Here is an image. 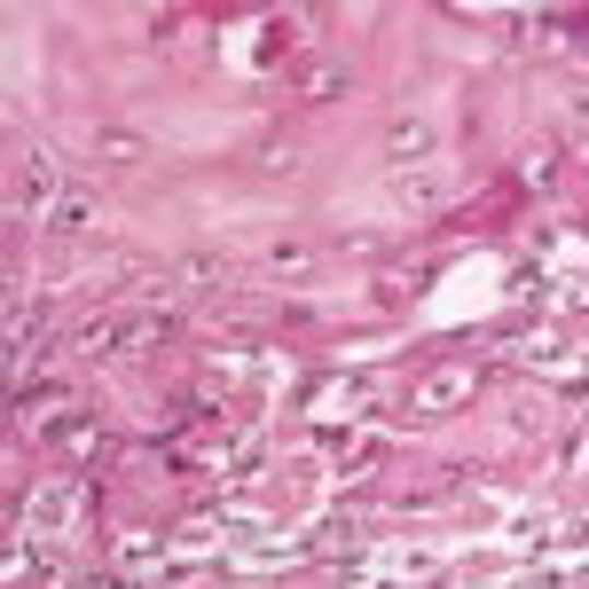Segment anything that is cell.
Returning <instances> with one entry per match:
<instances>
[{"instance_id":"6da1fadb","label":"cell","mask_w":589,"mask_h":589,"mask_svg":"<svg viewBox=\"0 0 589 589\" xmlns=\"http://www.w3.org/2000/svg\"><path fill=\"white\" fill-rule=\"evenodd\" d=\"M48 189H56V157H48V150H32V157L16 165V213H24V204H39Z\"/></svg>"},{"instance_id":"7a4b0ae2","label":"cell","mask_w":589,"mask_h":589,"mask_svg":"<svg viewBox=\"0 0 589 589\" xmlns=\"http://www.w3.org/2000/svg\"><path fill=\"white\" fill-rule=\"evenodd\" d=\"M87 213H95V204H87V197H56V213H48V228H56V236H71V228H79V221H87Z\"/></svg>"}]
</instances>
